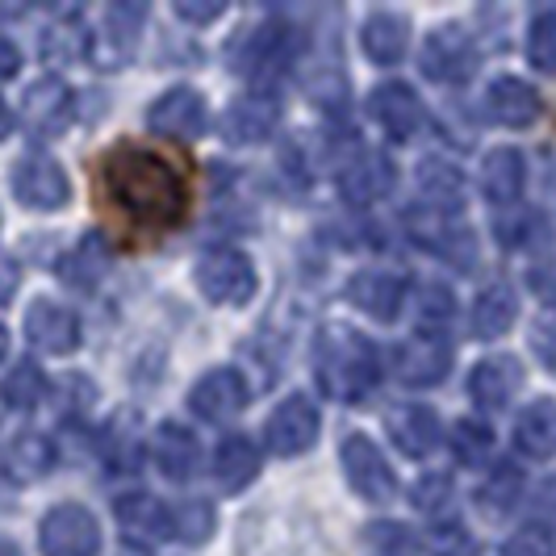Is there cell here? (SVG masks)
<instances>
[{
    "mask_svg": "<svg viewBox=\"0 0 556 556\" xmlns=\"http://www.w3.org/2000/svg\"><path fill=\"white\" fill-rule=\"evenodd\" d=\"M101 193L126 223L142 230H172L189 214V180L164 151L117 142L101 160Z\"/></svg>",
    "mask_w": 556,
    "mask_h": 556,
    "instance_id": "6da1fadb",
    "label": "cell"
},
{
    "mask_svg": "<svg viewBox=\"0 0 556 556\" xmlns=\"http://www.w3.org/2000/svg\"><path fill=\"white\" fill-rule=\"evenodd\" d=\"M314 368H318V386L331 402L343 406H356L368 393L377 390V377H381V361H377V348L352 327H327L318 334V348H314Z\"/></svg>",
    "mask_w": 556,
    "mask_h": 556,
    "instance_id": "7a4b0ae2",
    "label": "cell"
},
{
    "mask_svg": "<svg viewBox=\"0 0 556 556\" xmlns=\"http://www.w3.org/2000/svg\"><path fill=\"white\" fill-rule=\"evenodd\" d=\"M197 285L214 306H248L255 298V264L243 251L214 248L197 264Z\"/></svg>",
    "mask_w": 556,
    "mask_h": 556,
    "instance_id": "3957f363",
    "label": "cell"
},
{
    "mask_svg": "<svg viewBox=\"0 0 556 556\" xmlns=\"http://www.w3.org/2000/svg\"><path fill=\"white\" fill-rule=\"evenodd\" d=\"M38 548L42 556H97L101 553L97 515L84 510L80 502H63L47 510V519L38 523Z\"/></svg>",
    "mask_w": 556,
    "mask_h": 556,
    "instance_id": "277c9868",
    "label": "cell"
},
{
    "mask_svg": "<svg viewBox=\"0 0 556 556\" xmlns=\"http://www.w3.org/2000/svg\"><path fill=\"white\" fill-rule=\"evenodd\" d=\"M13 193L26 210H38V214H55L67 205L72 197V185H67V172L51 160V155H22L17 167H13Z\"/></svg>",
    "mask_w": 556,
    "mask_h": 556,
    "instance_id": "5b68a950",
    "label": "cell"
},
{
    "mask_svg": "<svg viewBox=\"0 0 556 556\" xmlns=\"http://www.w3.org/2000/svg\"><path fill=\"white\" fill-rule=\"evenodd\" d=\"M447 368H452V343H447L440 331L410 334V339L397 348V356H393L397 381L410 386V390H431V386H440L447 377Z\"/></svg>",
    "mask_w": 556,
    "mask_h": 556,
    "instance_id": "8992f818",
    "label": "cell"
},
{
    "mask_svg": "<svg viewBox=\"0 0 556 556\" xmlns=\"http://www.w3.org/2000/svg\"><path fill=\"white\" fill-rule=\"evenodd\" d=\"M477 67L473 38L460 26H440L427 34L422 42V76L435 84H460L469 80Z\"/></svg>",
    "mask_w": 556,
    "mask_h": 556,
    "instance_id": "52a82bcc",
    "label": "cell"
},
{
    "mask_svg": "<svg viewBox=\"0 0 556 556\" xmlns=\"http://www.w3.org/2000/svg\"><path fill=\"white\" fill-rule=\"evenodd\" d=\"M343 473H348V485L361 494L364 502H390L393 498V469L390 460L381 456V447L372 444L368 435H348L343 440Z\"/></svg>",
    "mask_w": 556,
    "mask_h": 556,
    "instance_id": "ba28073f",
    "label": "cell"
},
{
    "mask_svg": "<svg viewBox=\"0 0 556 556\" xmlns=\"http://www.w3.org/2000/svg\"><path fill=\"white\" fill-rule=\"evenodd\" d=\"M406 298H410V280L402 273L364 268V273L348 280V302L361 314H368V318H377V323H393L406 306Z\"/></svg>",
    "mask_w": 556,
    "mask_h": 556,
    "instance_id": "9c48e42d",
    "label": "cell"
},
{
    "mask_svg": "<svg viewBox=\"0 0 556 556\" xmlns=\"http://www.w3.org/2000/svg\"><path fill=\"white\" fill-rule=\"evenodd\" d=\"M147 126L155 135H167V139H201L210 126V105L197 88H172L151 105Z\"/></svg>",
    "mask_w": 556,
    "mask_h": 556,
    "instance_id": "30bf717a",
    "label": "cell"
},
{
    "mask_svg": "<svg viewBox=\"0 0 556 556\" xmlns=\"http://www.w3.org/2000/svg\"><path fill=\"white\" fill-rule=\"evenodd\" d=\"M26 334L47 356H72L80 348V318H76V309L59 306L51 298H38L26 309Z\"/></svg>",
    "mask_w": 556,
    "mask_h": 556,
    "instance_id": "8fae6325",
    "label": "cell"
},
{
    "mask_svg": "<svg viewBox=\"0 0 556 556\" xmlns=\"http://www.w3.org/2000/svg\"><path fill=\"white\" fill-rule=\"evenodd\" d=\"M268 452L277 456H302L318 444V406L309 397H289L264 427Z\"/></svg>",
    "mask_w": 556,
    "mask_h": 556,
    "instance_id": "7c38bea8",
    "label": "cell"
},
{
    "mask_svg": "<svg viewBox=\"0 0 556 556\" xmlns=\"http://www.w3.org/2000/svg\"><path fill=\"white\" fill-rule=\"evenodd\" d=\"M368 113L372 122L390 135L393 142H406L422 126V101L415 97V88L402 80H386L368 92Z\"/></svg>",
    "mask_w": 556,
    "mask_h": 556,
    "instance_id": "4fadbf2b",
    "label": "cell"
},
{
    "mask_svg": "<svg viewBox=\"0 0 556 556\" xmlns=\"http://www.w3.org/2000/svg\"><path fill=\"white\" fill-rule=\"evenodd\" d=\"M393 189V164L386 151L377 147H361L348 164L339 167V193L352 205H372L381 197H390Z\"/></svg>",
    "mask_w": 556,
    "mask_h": 556,
    "instance_id": "5bb4252c",
    "label": "cell"
},
{
    "mask_svg": "<svg viewBox=\"0 0 556 556\" xmlns=\"http://www.w3.org/2000/svg\"><path fill=\"white\" fill-rule=\"evenodd\" d=\"M406 226H410V235H415V243L422 248H431L435 255H447V260H465V255H473V239H469V230L456 223V214L452 210H435V205H415L410 214H406Z\"/></svg>",
    "mask_w": 556,
    "mask_h": 556,
    "instance_id": "9a60e30c",
    "label": "cell"
},
{
    "mask_svg": "<svg viewBox=\"0 0 556 556\" xmlns=\"http://www.w3.org/2000/svg\"><path fill=\"white\" fill-rule=\"evenodd\" d=\"M189 406L205 422H226V418H235L248 406V381L235 368H210L189 390Z\"/></svg>",
    "mask_w": 556,
    "mask_h": 556,
    "instance_id": "2e32d148",
    "label": "cell"
},
{
    "mask_svg": "<svg viewBox=\"0 0 556 556\" xmlns=\"http://www.w3.org/2000/svg\"><path fill=\"white\" fill-rule=\"evenodd\" d=\"M113 515H117V528L126 531V540H135V544H164L176 535V510L164 506L160 498H151V494L117 498Z\"/></svg>",
    "mask_w": 556,
    "mask_h": 556,
    "instance_id": "e0dca14e",
    "label": "cell"
},
{
    "mask_svg": "<svg viewBox=\"0 0 556 556\" xmlns=\"http://www.w3.org/2000/svg\"><path fill=\"white\" fill-rule=\"evenodd\" d=\"M280 126V105L268 92H251L230 101V110L223 113V139L235 147H251V142H264Z\"/></svg>",
    "mask_w": 556,
    "mask_h": 556,
    "instance_id": "ac0fdd59",
    "label": "cell"
},
{
    "mask_svg": "<svg viewBox=\"0 0 556 556\" xmlns=\"http://www.w3.org/2000/svg\"><path fill=\"white\" fill-rule=\"evenodd\" d=\"M386 427H390L393 447L402 456H410V460L431 456L440 447V435H444L440 431V415L431 406H397V410L386 415Z\"/></svg>",
    "mask_w": 556,
    "mask_h": 556,
    "instance_id": "d6986e66",
    "label": "cell"
},
{
    "mask_svg": "<svg viewBox=\"0 0 556 556\" xmlns=\"http://www.w3.org/2000/svg\"><path fill=\"white\" fill-rule=\"evenodd\" d=\"M289 59H293V29L273 22V26H264V29H251L243 51L235 55V63H239L235 72H243V76H264V72H280Z\"/></svg>",
    "mask_w": 556,
    "mask_h": 556,
    "instance_id": "ffe728a7",
    "label": "cell"
},
{
    "mask_svg": "<svg viewBox=\"0 0 556 556\" xmlns=\"http://www.w3.org/2000/svg\"><path fill=\"white\" fill-rule=\"evenodd\" d=\"M519 390H523V368L515 356H490L469 372V393L485 410H502Z\"/></svg>",
    "mask_w": 556,
    "mask_h": 556,
    "instance_id": "44dd1931",
    "label": "cell"
},
{
    "mask_svg": "<svg viewBox=\"0 0 556 556\" xmlns=\"http://www.w3.org/2000/svg\"><path fill=\"white\" fill-rule=\"evenodd\" d=\"M22 117H26V126L34 135H59L67 126V117H72V88L59 80V76L38 80L26 92Z\"/></svg>",
    "mask_w": 556,
    "mask_h": 556,
    "instance_id": "7402d4cb",
    "label": "cell"
},
{
    "mask_svg": "<svg viewBox=\"0 0 556 556\" xmlns=\"http://www.w3.org/2000/svg\"><path fill=\"white\" fill-rule=\"evenodd\" d=\"M485 105H490V117L502 122V126H531L535 117H540V92L531 88L528 80H519V76H498V80L490 84V92H485Z\"/></svg>",
    "mask_w": 556,
    "mask_h": 556,
    "instance_id": "603a6c76",
    "label": "cell"
},
{
    "mask_svg": "<svg viewBox=\"0 0 556 556\" xmlns=\"http://www.w3.org/2000/svg\"><path fill=\"white\" fill-rule=\"evenodd\" d=\"M523 185H528L523 151L498 147V151L485 155V164H481V193L490 197L494 205H515L523 197Z\"/></svg>",
    "mask_w": 556,
    "mask_h": 556,
    "instance_id": "cb8c5ba5",
    "label": "cell"
},
{
    "mask_svg": "<svg viewBox=\"0 0 556 556\" xmlns=\"http://www.w3.org/2000/svg\"><path fill=\"white\" fill-rule=\"evenodd\" d=\"M515 447L528 460H553L556 456V402L553 397H535L523 406V415L515 418Z\"/></svg>",
    "mask_w": 556,
    "mask_h": 556,
    "instance_id": "d4e9b609",
    "label": "cell"
},
{
    "mask_svg": "<svg viewBox=\"0 0 556 556\" xmlns=\"http://www.w3.org/2000/svg\"><path fill=\"white\" fill-rule=\"evenodd\" d=\"M361 47L372 63L393 67V63H402L406 47H410V22L397 13H372L361 26Z\"/></svg>",
    "mask_w": 556,
    "mask_h": 556,
    "instance_id": "484cf974",
    "label": "cell"
},
{
    "mask_svg": "<svg viewBox=\"0 0 556 556\" xmlns=\"http://www.w3.org/2000/svg\"><path fill=\"white\" fill-rule=\"evenodd\" d=\"M201 460V447H197V435L180 422H164L155 431V465L167 481H189Z\"/></svg>",
    "mask_w": 556,
    "mask_h": 556,
    "instance_id": "4316f807",
    "label": "cell"
},
{
    "mask_svg": "<svg viewBox=\"0 0 556 556\" xmlns=\"http://www.w3.org/2000/svg\"><path fill=\"white\" fill-rule=\"evenodd\" d=\"M55 469V444L42 431H22L4 447V473L13 481H38Z\"/></svg>",
    "mask_w": 556,
    "mask_h": 556,
    "instance_id": "83f0119b",
    "label": "cell"
},
{
    "mask_svg": "<svg viewBox=\"0 0 556 556\" xmlns=\"http://www.w3.org/2000/svg\"><path fill=\"white\" fill-rule=\"evenodd\" d=\"M260 473V447L251 435H226L214 452V477L223 490H243Z\"/></svg>",
    "mask_w": 556,
    "mask_h": 556,
    "instance_id": "f1b7e54d",
    "label": "cell"
},
{
    "mask_svg": "<svg viewBox=\"0 0 556 556\" xmlns=\"http://www.w3.org/2000/svg\"><path fill=\"white\" fill-rule=\"evenodd\" d=\"M515 318H519V302H515V293L506 289V285H490V289H481L473 302V334L477 339H498L515 327Z\"/></svg>",
    "mask_w": 556,
    "mask_h": 556,
    "instance_id": "f546056e",
    "label": "cell"
},
{
    "mask_svg": "<svg viewBox=\"0 0 556 556\" xmlns=\"http://www.w3.org/2000/svg\"><path fill=\"white\" fill-rule=\"evenodd\" d=\"M101 456L110 465V473H135L142 460V440H139V418L117 415L101 435Z\"/></svg>",
    "mask_w": 556,
    "mask_h": 556,
    "instance_id": "4dcf8cb0",
    "label": "cell"
},
{
    "mask_svg": "<svg viewBox=\"0 0 556 556\" xmlns=\"http://www.w3.org/2000/svg\"><path fill=\"white\" fill-rule=\"evenodd\" d=\"M142 22V9L135 4H113L110 9V34H101V38H92V55H101L110 67H117L122 59L135 51V29Z\"/></svg>",
    "mask_w": 556,
    "mask_h": 556,
    "instance_id": "1f68e13d",
    "label": "cell"
},
{
    "mask_svg": "<svg viewBox=\"0 0 556 556\" xmlns=\"http://www.w3.org/2000/svg\"><path fill=\"white\" fill-rule=\"evenodd\" d=\"M105 264H110L105 243H101L97 235H88L80 248H72L59 260V280H67V285H76V289H92V285L101 280V273H105Z\"/></svg>",
    "mask_w": 556,
    "mask_h": 556,
    "instance_id": "d6a6232c",
    "label": "cell"
},
{
    "mask_svg": "<svg viewBox=\"0 0 556 556\" xmlns=\"http://www.w3.org/2000/svg\"><path fill=\"white\" fill-rule=\"evenodd\" d=\"M364 556H418V535L406 523H393V519H377L368 523L361 535Z\"/></svg>",
    "mask_w": 556,
    "mask_h": 556,
    "instance_id": "836d02e7",
    "label": "cell"
},
{
    "mask_svg": "<svg viewBox=\"0 0 556 556\" xmlns=\"http://www.w3.org/2000/svg\"><path fill=\"white\" fill-rule=\"evenodd\" d=\"M0 393H4V402H9L13 410H34V406L47 397V377H42L38 364L22 361L9 377H4Z\"/></svg>",
    "mask_w": 556,
    "mask_h": 556,
    "instance_id": "e575fe53",
    "label": "cell"
},
{
    "mask_svg": "<svg viewBox=\"0 0 556 556\" xmlns=\"http://www.w3.org/2000/svg\"><path fill=\"white\" fill-rule=\"evenodd\" d=\"M452 452H456V460L460 465H485L490 460V452H494V431L485 427V422H477V418H460L456 427H452Z\"/></svg>",
    "mask_w": 556,
    "mask_h": 556,
    "instance_id": "d590c367",
    "label": "cell"
},
{
    "mask_svg": "<svg viewBox=\"0 0 556 556\" xmlns=\"http://www.w3.org/2000/svg\"><path fill=\"white\" fill-rule=\"evenodd\" d=\"M88 47H92V34L76 17H67V22H59V26H51L42 34V55H47V63H72Z\"/></svg>",
    "mask_w": 556,
    "mask_h": 556,
    "instance_id": "8d00e7d4",
    "label": "cell"
},
{
    "mask_svg": "<svg viewBox=\"0 0 556 556\" xmlns=\"http://www.w3.org/2000/svg\"><path fill=\"white\" fill-rule=\"evenodd\" d=\"M523 494V473L519 469H510V465H498L490 481L477 490V502H481V510L485 515H506L515 502Z\"/></svg>",
    "mask_w": 556,
    "mask_h": 556,
    "instance_id": "74e56055",
    "label": "cell"
},
{
    "mask_svg": "<svg viewBox=\"0 0 556 556\" xmlns=\"http://www.w3.org/2000/svg\"><path fill=\"white\" fill-rule=\"evenodd\" d=\"M418 185H422V193H427V205L452 210V214H456V205H460V176H456L452 167L427 164L422 167V176H418Z\"/></svg>",
    "mask_w": 556,
    "mask_h": 556,
    "instance_id": "f35d334b",
    "label": "cell"
},
{
    "mask_svg": "<svg viewBox=\"0 0 556 556\" xmlns=\"http://www.w3.org/2000/svg\"><path fill=\"white\" fill-rule=\"evenodd\" d=\"M528 59L531 67L556 76V13H540L528 29Z\"/></svg>",
    "mask_w": 556,
    "mask_h": 556,
    "instance_id": "ab89813d",
    "label": "cell"
},
{
    "mask_svg": "<svg viewBox=\"0 0 556 556\" xmlns=\"http://www.w3.org/2000/svg\"><path fill=\"white\" fill-rule=\"evenodd\" d=\"M210 531H214V510H210V502H185V506L176 510V540H185V544H205Z\"/></svg>",
    "mask_w": 556,
    "mask_h": 556,
    "instance_id": "60d3db41",
    "label": "cell"
},
{
    "mask_svg": "<svg viewBox=\"0 0 556 556\" xmlns=\"http://www.w3.org/2000/svg\"><path fill=\"white\" fill-rule=\"evenodd\" d=\"M427 548H431V556H473L477 540L465 523H435L427 535Z\"/></svg>",
    "mask_w": 556,
    "mask_h": 556,
    "instance_id": "b9f144b4",
    "label": "cell"
},
{
    "mask_svg": "<svg viewBox=\"0 0 556 556\" xmlns=\"http://www.w3.org/2000/svg\"><path fill=\"white\" fill-rule=\"evenodd\" d=\"M506 556H556L548 528H523L506 540Z\"/></svg>",
    "mask_w": 556,
    "mask_h": 556,
    "instance_id": "7bdbcfd3",
    "label": "cell"
},
{
    "mask_svg": "<svg viewBox=\"0 0 556 556\" xmlns=\"http://www.w3.org/2000/svg\"><path fill=\"white\" fill-rule=\"evenodd\" d=\"M531 348H535V356L556 372V309L535 318V327H531Z\"/></svg>",
    "mask_w": 556,
    "mask_h": 556,
    "instance_id": "ee69618b",
    "label": "cell"
},
{
    "mask_svg": "<svg viewBox=\"0 0 556 556\" xmlns=\"http://www.w3.org/2000/svg\"><path fill=\"white\" fill-rule=\"evenodd\" d=\"M447 494H452V481L444 473H427L415 481V506L418 510H435V506H444Z\"/></svg>",
    "mask_w": 556,
    "mask_h": 556,
    "instance_id": "f6af8a7d",
    "label": "cell"
},
{
    "mask_svg": "<svg viewBox=\"0 0 556 556\" xmlns=\"http://www.w3.org/2000/svg\"><path fill=\"white\" fill-rule=\"evenodd\" d=\"M422 323H431V331H435V323H444V318H452V293H447L444 285H427L422 289Z\"/></svg>",
    "mask_w": 556,
    "mask_h": 556,
    "instance_id": "bcb514c9",
    "label": "cell"
},
{
    "mask_svg": "<svg viewBox=\"0 0 556 556\" xmlns=\"http://www.w3.org/2000/svg\"><path fill=\"white\" fill-rule=\"evenodd\" d=\"M17 285H22V268H17V260L0 251V302H9V298L17 293Z\"/></svg>",
    "mask_w": 556,
    "mask_h": 556,
    "instance_id": "7dc6e473",
    "label": "cell"
},
{
    "mask_svg": "<svg viewBox=\"0 0 556 556\" xmlns=\"http://www.w3.org/2000/svg\"><path fill=\"white\" fill-rule=\"evenodd\" d=\"M176 13L185 17V22H214V17H223V4H193V0H176Z\"/></svg>",
    "mask_w": 556,
    "mask_h": 556,
    "instance_id": "c3c4849f",
    "label": "cell"
},
{
    "mask_svg": "<svg viewBox=\"0 0 556 556\" xmlns=\"http://www.w3.org/2000/svg\"><path fill=\"white\" fill-rule=\"evenodd\" d=\"M17 67H22V51L0 34V84L13 80V76H17Z\"/></svg>",
    "mask_w": 556,
    "mask_h": 556,
    "instance_id": "681fc988",
    "label": "cell"
},
{
    "mask_svg": "<svg viewBox=\"0 0 556 556\" xmlns=\"http://www.w3.org/2000/svg\"><path fill=\"white\" fill-rule=\"evenodd\" d=\"M9 130H13V113H9V105L0 101V139H4Z\"/></svg>",
    "mask_w": 556,
    "mask_h": 556,
    "instance_id": "f907efd6",
    "label": "cell"
},
{
    "mask_svg": "<svg viewBox=\"0 0 556 556\" xmlns=\"http://www.w3.org/2000/svg\"><path fill=\"white\" fill-rule=\"evenodd\" d=\"M0 556H22V553H17V544H13V540H0Z\"/></svg>",
    "mask_w": 556,
    "mask_h": 556,
    "instance_id": "816d5d0a",
    "label": "cell"
},
{
    "mask_svg": "<svg viewBox=\"0 0 556 556\" xmlns=\"http://www.w3.org/2000/svg\"><path fill=\"white\" fill-rule=\"evenodd\" d=\"M4 356H9V331L0 327V361H4Z\"/></svg>",
    "mask_w": 556,
    "mask_h": 556,
    "instance_id": "f5cc1de1",
    "label": "cell"
}]
</instances>
